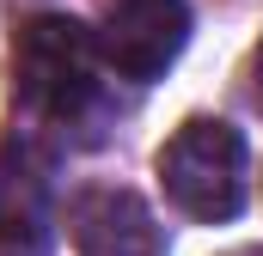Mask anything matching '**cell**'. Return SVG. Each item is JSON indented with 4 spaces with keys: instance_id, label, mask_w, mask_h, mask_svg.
<instances>
[{
    "instance_id": "6da1fadb",
    "label": "cell",
    "mask_w": 263,
    "mask_h": 256,
    "mask_svg": "<svg viewBox=\"0 0 263 256\" xmlns=\"http://www.w3.org/2000/svg\"><path fill=\"white\" fill-rule=\"evenodd\" d=\"M98 31L80 18H31L12 37V134L25 122V140H92L86 128L104 116V79H98Z\"/></svg>"
},
{
    "instance_id": "7a4b0ae2",
    "label": "cell",
    "mask_w": 263,
    "mask_h": 256,
    "mask_svg": "<svg viewBox=\"0 0 263 256\" xmlns=\"http://www.w3.org/2000/svg\"><path fill=\"white\" fill-rule=\"evenodd\" d=\"M245 165H251L245 134L220 116H190L153 159L165 201L190 220H208V226L233 220L245 207Z\"/></svg>"
},
{
    "instance_id": "3957f363",
    "label": "cell",
    "mask_w": 263,
    "mask_h": 256,
    "mask_svg": "<svg viewBox=\"0 0 263 256\" xmlns=\"http://www.w3.org/2000/svg\"><path fill=\"white\" fill-rule=\"evenodd\" d=\"M190 43V6L184 0H117L98 25V55L117 79H159Z\"/></svg>"
},
{
    "instance_id": "277c9868",
    "label": "cell",
    "mask_w": 263,
    "mask_h": 256,
    "mask_svg": "<svg viewBox=\"0 0 263 256\" xmlns=\"http://www.w3.org/2000/svg\"><path fill=\"white\" fill-rule=\"evenodd\" d=\"M49 220H55V201H49V159H43L37 140L12 134V140L0 146V250L43 256Z\"/></svg>"
},
{
    "instance_id": "5b68a950",
    "label": "cell",
    "mask_w": 263,
    "mask_h": 256,
    "mask_svg": "<svg viewBox=\"0 0 263 256\" xmlns=\"http://www.w3.org/2000/svg\"><path fill=\"white\" fill-rule=\"evenodd\" d=\"M67 238L86 256H159L165 232L153 207L129 189H86L67 201Z\"/></svg>"
},
{
    "instance_id": "8992f818",
    "label": "cell",
    "mask_w": 263,
    "mask_h": 256,
    "mask_svg": "<svg viewBox=\"0 0 263 256\" xmlns=\"http://www.w3.org/2000/svg\"><path fill=\"white\" fill-rule=\"evenodd\" d=\"M257 92H263V43H257Z\"/></svg>"
},
{
    "instance_id": "52a82bcc",
    "label": "cell",
    "mask_w": 263,
    "mask_h": 256,
    "mask_svg": "<svg viewBox=\"0 0 263 256\" xmlns=\"http://www.w3.org/2000/svg\"><path fill=\"white\" fill-rule=\"evenodd\" d=\"M233 256H263V250H233Z\"/></svg>"
}]
</instances>
